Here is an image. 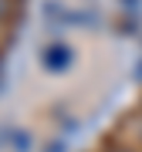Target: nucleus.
I'll use <instances>...</instances> for the list:
<instances>
[{"instance_id":"obj_1","label":"nucleus","mask_w":142,"mask_h":152,"mask_svg":"<svg viewBox=\"0 0 142 152\" xmlns=\"http://www.w3.org/2000/svg\"><path fill=\"white\" fill-rule=\"evenodd\" d=\"M71 61H75V51H71V44H64V41H54V44H48V48L41 51V68L51 71V75L68 71Z\"/></svg>"},{"instance_id":"obj_2","label":"nucleus","mask_w":142,"mask_h":152,"mask_svg":"<svg viewBox=\"0 0 142 152\" xmlns=\"http://www.w3.org/2000/svg\"><path fill=\"white\" fill-rule=\"evenodd\" d=\"M51 17H58L61 24H68V27H91V24H98V14L91 10H71V7H48Z\"/></svg>"},{"instance_id":"obj_3","label":"nucleus","mask_w":142,"mask_h":152,"mask_svg":"<svg viewBox=\"0 0 142 152\" xmlns=\"http://www.w3.org/2000/svg\"><path fill=\"white\" fill-rule=\"evenodd\" d=\"M44 152H68V139H64V135H58V139L51 142V145L44 149Z\"/></svg>"},{"instance_id":"obj_4","label":"nucleus","mask_w":142,"mask_h":152,"mask_svg":"<svg viewBox=\"0 0 142 152\" xmlns=\"http://www.w3.org/2000/svg\"><path fill=\"white\" fill-rule=\"evenodd\" d=\"M139 4H142V0H119V7H125L129 14H135V10H139Z\"/></svg>"}]
</instances>
